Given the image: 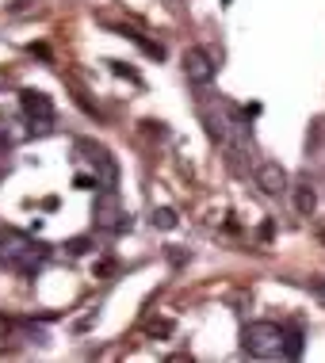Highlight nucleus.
Returning a JSON list of instances; mask_svg holds the SVG:
<instances>
[{
    "instance_id": "nucleus-1",
    "label": "nucleus",
    "mask_w": 325,
    "mask_h": 363,
    "mask_svg": "<svg viewBox=\"0 0 325 363\" xmlns=\"http://www.w3.org/2000/svg\"><path fill=\"white\" fill-rule=\"evenodd\" d=\"M42 260H46V249L35 245L27 234H20V230H12V226L0 230V264L4 268H12V272H20V275H35L42 268Z\"/></svg>"
},
{
    "instance_id": "nucleus-2",
    "label": "nucleus",
    "mask_w": 325,
    "mask_h": 363,
    "mask_svg": "<svg viewBox=\"0 0 325 363\" xmlns=\"http://www.w3.org/2000/svg\"><path fill=\"white\" fill-rule=\"evenodd\" d=\"M241 348L253 359H272L283 352V325L276 321H249L241 329Z\"/></svg>"
},
{
    "instance_id": "nucleus-3",
    "label": "nucleus",
    "mask_w": 325,
    "mask_h": 363,
    "mask_svg": "<svg viewBox=\"0 0 325 363\" xmlns=\"http://www.w3.org/2000/svg\"><path fill=\"white\" fill-rule=\"evenodd\" d=\"M92 222H96V230H104V234H119V230H126V210L123 203H119V191L115 188H104L96 195V203H92Z\"/></svg>"
},
{
    "instance_id": "nucleus-4",
    "label": "nucleus",
    "mask_w": 325,
    "mask_h": 363,
    "mask_svg": "<svg viewBox=\"0 0 325 363\" xmlns=\"http://www.w3.org/2000/svg\"><path fill=\"white\" fill-rule=\"evenodd\" d=\"M77 153L92 165V172H96V188H115V184H119V165H115V157H111L100 142L81 138V142H77Z\"/></svg>"
},
{
    "instance_id": "nucleus-5",
    "label": "nucleus",
    "mask_w": 325,
    "mask_h": 363,
    "mask_svg": "<svg viewBox=\"0 0 325 363\" xmlns=\"http://www.w3.org/2000/svg\"><path fill=\"white\" fill-rule=\"evenodd\" d=\"M180 65H184L188 85H195V88H207L211 81H215V73H218L215 54H211L207 46H188V50H184V58H180Z\"/></svg>"
},
{
    "instance_id": "nucleus-6",
    "label": "nucleus",
    "mask_w": 325,
    "mask_h": 363,
    "mask_svg": "<svg viewBox=\"0 0 325 363\" xmlns=\"http://www.w3.org/2000/svg\"><path fill=\"white\" fill-rule=\"evenodd\" d=\"M20 107H23V115L31 119V126H39V130H50L54 126V104H50V96H46V92L23 88L20 92Z\"/></svg>"
},
{
    "instance_id": "nucleus-7",
    "label": "nucleus",
    "mask_w": 325,
    "mask_h": 363,
    "mask_svg": "<svg viewBox=\"0 0 325 363\" xmlns=\"http://www.w3.org/2000/svg\"><path fill=\"white\" fill-rule=\"evenodd\" d=\"M256 188L264 195H283L291 191V180H287V169L280 161H260L256 165Z\"/></svg>"
},
{
    "instance_id": "nucleus-8",
    "label": "nucleus",
    "mask_w": 325,
    "mask_h": 363,
    "mask_svg": "<svg viewBox=\"0 0 325 363\" xmlns=\"http://www.w3.org/2000/svg\"><path fill=\"white\" fill-rule=\"evenodd\" d=\"M295 210H299L302 218H310V214L318 210V191H314V184H310V180L295 184Z\"/></svg>"
},
{
    "instance_id": "nucleus-9",
    "label": "nucleus",
    "mask_w": 325,
    "mask_h": 363,
    "mask_svg": "<svg viewBox=\"0 0 325 363\" xmlns=\"http://www.w3.org/2000/svg\"><path fill=\"white\" fill-rule=\"evenodd\" d=\"M280 356H287V359L302 356V333L299 329H283V352Z\"/></svg>"
},
{
    "instance_id": "nucleus-10",
    "label": "nucleus",
    "mask_w": 325,
    "mask_h": 363,
    "mask_svg": "<svg viewBox=\"0 0 325 363\" xmlns=\"http://www.w3.org/2000/svg\"><path fill=\"white\" fill-rule=\"evenodd\" d=\"M123 35H126V39H134L146 54H150V58H157V61L165 58V46H161V42H150V39H142V35H134V31H123Z\"/></svg>"
},
{
    "instance_id": "nucleus-11",
    "label": "nucleus",
    "mask_w": 325,
    "mask_h": 363,
    "mask_svg": "<svg viewBox=\"0 0 325 363\" xmlns=\"http://www.w3.org/2000/svg\"><path fill=\"white\" fill-rule=\"evenodd\" d=\"M153 226L157 230H176V210L172 207H157L153 210Z\"/></svg>"
},
{
    "instance_id": "nucleus-12",
    "label": "nucleus",
    "mask_w": 325,
    "mask_h": 363,
    "mask_svg": "<svg viewBox=\"0 0 325 363\" xmlns=\"http://www.w3.org/2000/svg\"><path fill=\"white\" fill-rule=\"evenodd\" d=\"M88 249H92L88 237H69V241H65V253H69V256H85Z\"/></svg>"
},
{
    "instance_id": "nucleus-13",
    "label": "nucleus",
    "mask_w": 325,
    "mask_h": 363,
    "mask_svg": "<svg viewBox=\"0 0 325 363\" xmlns=\"http://www.w3.org/2000/svg\"><path fill=\"white\" fill-rule=\"evenodd\" d=\"M146 333H150V337H169L172 321H150V325H146Z\"/></svg>"
},
{
    "instance_id": "nucleus-14",
    "label": "nucleus",
    "mask_w": 325,
    "mask_h": 363,
    "mask_svg": "<svg viewBox=\"0 0 325 363\" xmlns=\"http://www.w3.org/2000/svg\"><path fill=\"white\" fill-rule=\"evenodd\" d=\"M73 184H77V188H96V176H85V172H81Z\"/></svg>"
},
{
    "instance_id": "nucleus-15",
    "label": "nucleus",
    "mask_w": 325,
    "mask_h": 363,
    "mask_svg": "<svg viewBox=\"0 0 325 363\" xmlns=\"http://www.w3.org/2000/svg\"><path fill=\"white\" fill-rule=\"evenodd\" d=\"M4 153H8V138L0 134V157H4Z\"/></svg>"
},
{
    "instance_id": "nucleus-16",
    "label": "nucleus",
    "mask_w": 325,
    "mask_h": 363,
    "mask_svg": "<svg viewBox=\"0 0 325 363\" xmlns=\"http://www.w3.org/2000/svg\"><path fill=\"white\" fill-rule=\"evenodd\" d=\"M321 241H325V230H321Z\"/></svg>"
}]
</instances>
